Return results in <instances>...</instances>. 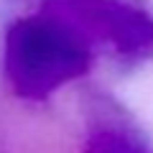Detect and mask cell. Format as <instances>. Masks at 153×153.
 Wrapping results in <instances>:
<instances>
[{"instance_id":"cell-2","label":"cell","mask_w":153,"mask_h":153,"mask_svg":"<svg viewBox=\"0 0 153 153\" xmlns=\"http://www.w3.org/2000/svg\"><path fill=\"white\" fill-rule=\"evenodd\" d=\"M46 13L69 23L92 49L107 46L128 61H153V10L130 0H49Z\"/></svg>"},{"instance_id":"cell-3","label":"cell","mask_w":153,"mask_h":153,"mask_svg":"<svg viewBox=\"0 0 153 153\" xmlns=\"http://www.w3.org/2000/svg\"><path fill=\"white\" fill-rule=\"evenodd\" d=\"M84 153H151L140 138L120 128H102L87 143Z\"/></svg>"},{"instance_id":"cell-1","label":"cell","mask_w":153,"mask_h":153,"mask_svg":"<svg viewBox=\"0 0 153 153\" xmlns=\"http://www.w3.org/2000/svg\"><path fill=\"white\" fill-rule=\"evenodd\" d=\"M92 49L61 18L41 10L10 23L3 38V71L21 97L44 100L87 74Z\"/></svg>"}]
</instances>
